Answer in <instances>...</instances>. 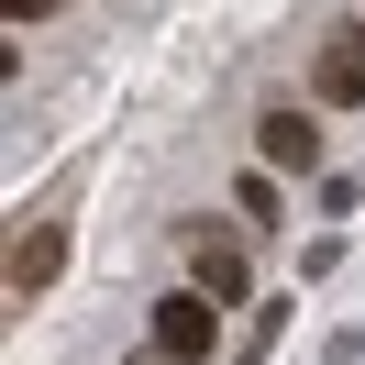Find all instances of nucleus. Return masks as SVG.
I'll return each mask as SVG.
<instances>
[{
    "label": "nucleus",
    "instance_id": "5",
    "mask_svg": "<svg viewBox=\"0 0 365 365\" xmlns=\"http://www.w3.org/2000/svg\"><path fill=\"white\" fill-rule=\"evenodd\" d=\"M56 266H67V222H23L11 232V299L56 288Z\"/></svg>",
    "mask_w": 365,
    "mask_h": 365
},
{
    "label": "nucleus",
    "instance_id": "4",
    "mask_svg": "<svg viewBox=\"0 0 365 365\" xmlns=\"http://www.w3.org/2000/svg\"><path fill=\"white\" fill-rule=\"evenodd\" d=\"M310 100H321V111H354V100H365V23H343L332 45H321V67H310Z\"/></svg>",
    "mask_w": 365,
    "mask_h": 365
},
{
    "label": "nucleus",
    "instance_id": "3",
    "mask_svg": "<svg viewBox=\"0 0 365 365\" xmlns=\"http://www.w3.org/2000/svg\"><path fill=\"white\" fill-rule=\"evenodd\" d=\"M255 155H266L277 178H310V166H321V111H299V100L266 111V122H255Z\"/></svg>",
    "mask_w": 365,
    "mask_h": 365
},
{
    "label": "nucleus",
    "instance_id": "8",
    "mask_svg": "<svg viewBox=\"0 0 365 365\" xmlns=\"http://www.w3.org/2000/svg\"><path fill=\"white\" fill-rule=\"evenodd\" d=\"M45 11H56V0H11V23H45Z\"/></svg>",
    "mask_w": 365,
    "mask_h": 365
},
{
    "label": "nucleus",
    "instance_id": "2",
    "mask_svg": "<svg viewBox=\"0 0 365 365\" xmlns=\"http://www.w3.org/2000/svg\"><path fill=\"white\" fill-rule=\"evenodd\" d=\"M144 332H155L178 365H210V354H222V299H210V288H166Z\"/></svg>",
    "mask_w": 365,
    "mask_h": 365
},
{
    "label": "nucleus",
    "instance_id": "9",
    "mask_svg": "<svg viewBox=\"0 0 365 365\" xmlns=\"http://www.w3.org/2000/svg\"><path fill=\"white\" fill-rule=\"evenodd\" d=\"M133 365H178V354H166V343H144V354H133Z\"/></svg>",
    "mask_w": 365,
    "mask_h": 365
},
{
    "label": "nucleus",
    "instance_id": "6",
    "mask_svg": "<svg viewBox=\"0 0 365 365\" xmlns=\"http://www.w3.org/2000/svg\"><path fill=\"white\" fill-rule=\"evenodd\" d=\"M232 222H244V232L277 222V166H266V178H232Z\"/></svg>",
    "mask_w": 365,
    "mask_h": 365
},
{
    "label": "nucleus",
    "instance_id": "1",
    "mask_svg": "<svg viewBox=\"0 0 365 365\" xmlns=\"http://www.w3.org/2000/svg\"><path fill=\"white\" fill-rule=\"evenodd\" d=\"M178 244H188V288H210L222 310H244V288H255V244L244 232L232 222H188Z\"/></svg>",
    "mask_w": 365,
    "mask_h": 365
},
{
    "label": "nucleus",
    "instance_id": "7",
    "mask_svg": "<svg viewBox=\"0 0 365 365\" xmlns=\"http://www.w3.org/2000/svg\"><path fill=\"white\" fill-rule=\"evenodd\" d=\"M277 332H288V310L266 299V310H255V332H244V354H232V365H266V354H277Z\"/></svg>",
    "mask_w": 365,
    "mask_h": 365
}]
</instances>
